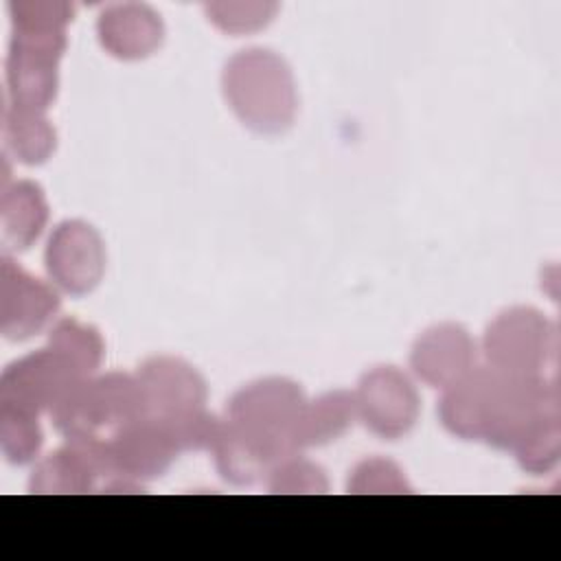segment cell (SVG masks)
Segmentation results:
<instances>
[{"mask_svg":"<svg viewBox=\"0 0 561 561\" xmlns=\"http://www.w3.org/2000/svg\"><path fill=\"white\" fill-rule=\"evenodd\" d=\"M221 88L237 118L259 134L285 131L298 110L294 72L270 48L234 53L221 72Z\"/></svg>","mask_w":561,"mask_h":561,"instance_id":"1","label":"cell"},{"mask_svg":"<svg viewBox=\"0 0 561 561\" xmlns=\"http://www.w3.org/2000/svg\"><path fill=\"white\" fill-rule=\"evenodd\" d=\"M482 353L500 373L546 375L557 355V329L533 307H511L486 327Z\"/></svg>","mask_w":561,"mask_h":561,"instance_id":"2","label":"cell"},{"mask_svg":"<svg viewBox=\"0 0 561 561\" xmlns=\"http://www.w3.org/2000/svg\"><path fill=\"white\" fill-rule=\"evenodd\" d=\"M550 412H559V388L552 379L495 370L482 440L495 449H513L524 432Z\"/></svg>","mask_w":561,"mask_h":561,"instance_id":"3","label":"cell"},{"mask_svg":"<svg viewBox=\"0 0 561 561\" xmlns=\"http://www.w3.org/2000/svg\"><path fill=\"white\" fill-rule=\"evenodd\" d=\"M68 46L66 33L28 35L11 33L7 55L9 103L26 110L46 112L59 88V59Z\"/></svg>","mask_w":561,"mask_h":561,"instance_id":"4","label":"cell"},{"mask_svg":"<svg viewBox=\"0 0 561 561\" xmlns=\"http://www.w3.org/2000/svg\"><path fill=\"white\" fill-rule=\"evenodd\" d=\"M68 359L53 348H39L13 364L0 377V405L39 416L48 412L83 379Z\"/></svg>","mask_w":561,"mask_h":561,"instance_id":"5","label":"cell"},{"mask_svg":"<svg viewBox=\"0 0 561 561\" xmlns=\"http://www.w3.org/2000/svg\"><path fill=\"white\" fill-rule=\"evenodd\" d=\"M357 421L379 438H403L419 421L421 399L410 377L397 366H377L353 390Z\"/></svg>","mask_w":561,"mask_h":561,"instance_id":"6","label":"cell"},{"mask_svg":"<svg viewBox=\"0 0 561 561\" xmlns=\"http://www.w3.org/2000/svg\"><path fill=\"white\" fill-rule=\"evenodd\" d=\"M105 245L101 234L81 219L61 221L44 252V263L57 289L70 296L90 294L105 274Z\"/></svg>","mask_w":561,"mask_h":561,"instance_id":"7","label":"cell"},{"mask_svg":"<svg viewBox=\"0 0 561 561\" xmlns=\"http://www.w3.org/2000/svg\"><path fill=\"white\" fill-rule=\"evenodd\" d=\"M110 478L107 436L66 438V445L44 456L28 480L37 495H79Z\"/></svg>","mask_w":561,"mask_h":561,"instance_id":"8","label":"cell"},{"mask_svg":"<svg viewBox=\"0 0 561 561\" xmlns=\"http://www.w3.org/2000/svg\"><path fill=\"white\" fill-rule=\"evenodd\" d=\"M61 307L53 285L31 276L9 256L0 263V331L20 342L44 331Z\"/></svg>","mask_w":561,"mask_h":561,"instance_id":"9","label":"cell"},{"mask_svg":"<svg viewBox=\"0 0 561 561\" xmlns=\"http://www.w3.org/2000/svg\"><path fill=\"white\" fill-rule=\"evenodd\" d=\"M305 401V392L296 381L285 377H265L239 388L230 397L226 419L289 440L291 425Z\"/></svg>","mask_w":561,"mask_h":561,"instance_id":"10","label":"cell"},{"mask_svg":"<svg viewBox=\"0 0 561 561\" xmlns=\"http://www.w3.org/2000/svg\"><path fill=\"white\" fill-rule=\"evenodd\" d=\"M107 456L110 478H125L140 484L162 476L180 454L162 423L153 416H145L107 436Z\"/></svg>","mask_w":561,"mask_h":561,"instance_id":"11","label":"cell"},{"mask_svg":"<svg viewBox=\"0 0 561 561\" xmlns=\"http://www.w3.org/2000/svg\"><path fill=\"white\" fill-rule=\"evenodd\" d=\"M213 454L219 476L230 484L245 486L265 480L276 462L296 451L285 438L226 419Z\"/></svg>","mask_w":561,"mask_h":561,"instance_id":"12","label":"cell"},{"mask_svg":"<svg viewBox=\"0 0 561 561\" xmlns=\"http://www.w3.org/2000/svg\"><path fill=\"white\" fill-rule=\"evenodd\" d=\"M478 366V346L469 331L454 322L423 331L410 353L412 373L432 388H449Z\"/></svg>","mask_w":561,"mask_h":561,"instance_id":"13","label":"cell"},{"mask_svg":"<svg viewBox=\"0 0 561 561\" xmlns=\"http://www.w3.org/2000/svg\"><path fill=\"white\" fill-rule=\"evenodd\" d=\"M149 414L160 419L195 408H204L208 388L204 377L184 359L156 355L138 368Z\"/></svg>","mask_w":561,"mask_h":561,"instance_id":"14","label":"cell"},{"mask_svg":"<svg viewBox=\"0 0 561 561\" xmlns=\"http://www.w3.org/2000/svg\"><path fill=\"white\" fill-rule=\"evenodd\" d=\"M96 35L112 57L136 61L153 55L162 46L164 24L151 7L123 2L110 4L99 13Z\"/></svg>","mask_w":561,"mask_h":561,"instance_id":"15","label":"cell"},{"mask_svg":"<svg viewBox=\"0 0 561 561\" xmlns=\"http://www.w3.org/2000/svg\"><path fill=\"white\" fill-rule=\"evenodd\" d=\"M493 379L495 370L484 364L443 390L438 416L449 434L465 440H482Z\"/></svg>","mask_w":561,"mask_h":561,"instance_id":"16","label":"cell"},{"mask_svg":"<svg viewBox=\"0 0 561 561\" xmlns=\"http://www.w3.org/2000/svg\"><path fill=\"white\" fill-rule=\"evenodd\" d=\"M357 421L355 399L348 390H331L311 401H305L289 432L296 451L322 447L348 432Z\"/></svg>","mask_w":561,"mask_h":561,"instance_id":"17","label":"cell"},{"mask_svg":"<svg viewBox=\"0 0 561 561\" xmlns=\"http://www.w3.org/2000/svg\"><path fill=\"white\" fill-rule=\"evenodd\" d=\"M48 221V202L44 191L28 180L2 186L0 228L7 250L20 252L31 248Z\"/></svg>","mask_w":561,"mask_h":561,"instance_id":"18","label":"cell"},{"mask_svg":"<svg viewBox=\"0 0 561 561\" xmlns=\"http://www.w3.org/2000/svg\"><path fill=\"white\" fill-rule=\"evenodd\" d=\"M88 390L96 421L105 436L123 425L151 416L138 375L105 373L90 377Z\"/></svg>","mask_w":561,"mask_h":561,"instance_id":"19","label":"cell"},{"mask_svg":"<svg viewBox=\"0 0 561 561\" xmlns=\"http://www.w3.org/2000/svg\"><path fill=\"white\" fill-rule=\"evenodd\" d=\"M2 134L7 149L22 164H42L57 147V134L46 118V112L18 107L13 103H7L4 107Z\"/></svg>","mask_w":561,"mask_h":561,"instance_id":"20","label":"cell"},{"mask_svg":"<svg viewBox=\"0 0 561 561\" xmlns=\"http://www.w3.org/2000/svg\"><path fill=\"white\" fill-rule=\"evenodd\" d=\"M46 346L57 351L85 377L94 375L105 351L101 333L94 327L81 324L72 318H61L50 327Z\"/></svg>","mask_w":561,"mask_h":561,"instance_id":"21","label":"cell"},{"mask_svg":"<svg viewBox=\"0 0 561 561\" xmlns=\"http://www.w3.org/2000/svg\"><path fill=\"white\" fill-rule=\"evenodd\" d=\"M519 467L533 476L548 473L561 456V410L541 416L511 449Z\"/></svg>","mask_w":561,"mask_h":561,"instance_id":"22","label":"cell"},{"mask_svg":"<svg viewBox=\"0 0 561 561\" xmlns=\"http://www.w3.org/2000/svg\"><path fill=\"white\" fill-rule=\"evenodd\" d=\"M158 421L162 423V427L169 434L178 454L213 451V447L217 445V440L221 436L224 423H226V421L217 419L215 414L206 412V408H195V410L160 416Z\"/></svg>","mask_w":561,"mask_h":561,"instance_id":"23","label":"cell"},{"mask_svg":"<svg viewBox=\"0 0 561 561\" xmlns=\"http://www.w3.org/2000/svg\"><path fill=\"white\" fill-rule=\"evenodd\" d=\"M13 33L59 35L75 18V7L64 0H15L9 2Z\"/></svg>","mask_w":561,"mask_h":561,"instance_id":"24","label":"cell"},{"mask_svg":"<svg viewBox=\"0 0 561 561\" xmlns=\"http://www.w3.org/2000/svg\"><path fill=\"white\" fill-rule=\"evenodd\" d=\"M44 443V432L35 414L0 405V447L9 462L26 465L35 460Z\"/></svg>","mask_w":561,"mask_h":561,"instance_id":"25","label":"cell"},{"mask_svg":"<svg viewBox=\"0 0 561 561\" xmlns=\"http://www.w3.org/2000/svg\"><path fill=\"white\" fill-rule=\"evenodd\" d=\"M206 18L228 35H248L265 28L278 13L276 2L267 0H241V2H208L204 7Z\"/></svg>","mask_w":561,"mask_h":561,"instance_id":"26","label":"cell"},{"mask_svg":"<svg viewBox=\"0 0 561 561\" xmlns=\"http://www.w3.org/2000/svg\"><path fill=\"white\" fill-rule=\"evenodd\" d=\"M265 484L272 493L283 495H311V493H327L329 480L324 471L300 456V451L289 454L280 462L274 465V469L267 473Z\"/></svg>","mask_w":561,"mask_h":561,"instance_id":"27","label":"cell"},{"mask_svg":"<svg viewBox=\"0 0 561 561\" xmlns=\"http://www.w3.org/2000/svg\"><path fill=\"white\" fill-rule=\"evenodd\" d=\"M348 493L381 495V493H410L403 471L386 458H368L359 462L348 478Z\"/></svg>","mask_w":561,"mask_h":561,"instance_id":"28","label":"cell"}]
</instances>
